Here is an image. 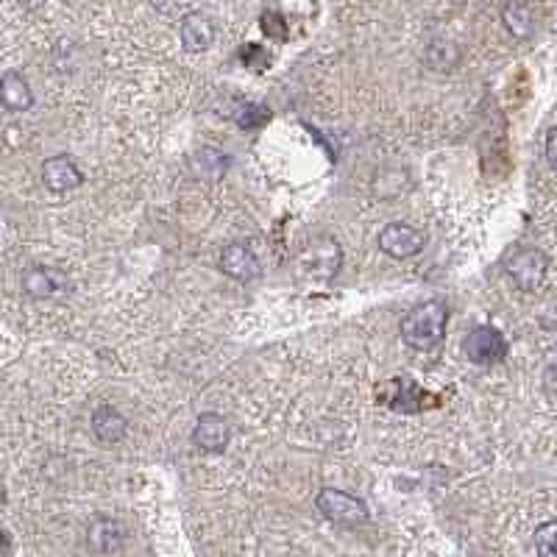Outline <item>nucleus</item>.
<instances>
[{
	"instance_id": "obj_5",
	"label": "nucleus",
	"mask_w": 557,
	"mask_h": 557,
	"mask_svg": "<svg viewBox=\"0 0 557 557\" xmlns=\"http://www.w3.org/2000/svg\"><path fill=\"white\" fill-rule=\"evenodd\" d=\"M546 265H549V260L544 257V251H538V248H521V251H516L507 260V273L516 282V287L530 293V290H538V287L544 285Z\"/></svg>"
},
{
	"instance_id": "obj_8",
	"label": "nucleus",
	"mask_w": 557,
	"mask_h": 557,
	"mask_svg": "<svg viewBox=\"0 0 557 557\" xmlns=\"http://www.w3.org/2000/svg\"><path fill=\"white\" fill-rule=\"evenodd\" d=\"M221 271L237 282H251L260 276L262 268L260 260L254 257V251L246 243H232L221 251Z\"/></svg>"
},
{
	"instance_id": "obj_4",
	"label": "nucleus",
	"mask_w": 557,
	"mask_h": 557,
	"mask_svg": "<svg viewBox=\"0 0 557 557\" xmlns=\"http://www.w3.org/2000/svg\"><path fill=\"white\" fill-rule=\"evenodd\" d=\"M463 354L477 365L502 363L507 357V337L496 326H477L463 340Z\"/></svg>"
},
{
	"instance_id": "obj_3",
	"label": "nucleus",
	"mask_w": 557,
	"mask_h": 557,
	"mask_svg": "<svg viewBox=\"0 0 557 557\" xmlns=\"http://www.w3.org/2000/svg\"><path fill=\"white\" fill-rule=\"evenodd\" d=\"M340 262H343V251L337 246V240L332 237H318V240H312L307 251H304V257H301V265H304V271L310 273V279L315 282H332L340 271Z\"/></svg>"
},
{
	"instance_id": "obj_14",
	"label": "nucleus",
	"mask_w": 557,
	"mask_h": 557,
	"mask_svg": "<svg viewBox=\"0 0 557 557\" xmlns=\"http://www.w3.org/2000/svg\"><path fill=\"white\" fill-rule=\"evenodd\" d=\"M87 538H90V546L95 549V552H101V555H112V552H117L120 544H123V530H120L117 521L98 519L92 521Z\"/></svg>"
},
{
	"instance_id": "obj_11",
	"label": "nucleus",
	"mask_w": 557,
	"mask_h": 557,
	"mask_svg": "<svg viewBox=\"0 0 557 557\" xmlns=\"http://www.w3.org/2000/svg\"><path fill=\"white\" fill-rule=\"evenodd\" d=\"M0 101L9 112H26L34 106V92L17 70H9L0 78Z\"/></svg>"
},
{
	"instance_id": "obj_17",
	"label": "nucleus",
	"mask_w": 557,
	"mask_h": 557,
	"mask_svg": "<svg viewBox=\"0 0 557 557\" xmlns=\"http://www.w3.org/2000/svg\"><path fill=\"white\" fill-rule=\"evenodd\" d=\"M535 555L557 557V519L546 521L535 530Z\"/></svg>"
},
{
	"instance_id": "obj_16",
	"label": "nucleus",
	"mask_w": 557,
	"mask_h": 557,
	"mask_svg": "<svg viewBox=\"0 0 557 557\" xmlns=\"http://www.w3.org/2000/svg\"><path fill=\"white\" fill-rule=\"evenodd\" d=\"M502 17H505V26L510 28V34L519 39H527L535 28V20H532V9L527 3H507L502 9Z\"/></svg>"
},
{
	"instance_id": "obj_12",
	"label": "nucleus",
	"mask_w": 557,
	"mask_h": 557,
	"mask_svg": "<svg viewBox=\"0 0 557 557\" xmlns=\"http://www.w3.org/2000/svg\"><path fill=\"white\" fill-rule=\"evenodd\" d=\"M212 39H215V28L209 23L207 14L201 12H193L187 14L182 20V42L184 48L190 53H201L207 51L209 45H212Z\"/></svg>"
},
{
	"instance_id": "obj_15",
	"label": "nucleus",
	"mask_w": 557,
	"mask_h": 557,
	"mask_svg": "<svg viewBox=\"0 0 557 557\" xmlns=\"http://www.w3.org/2000/svg\"><path fill=\"white\" fill-rule=\"evenodd\" d=\"M190 168H193L195 176L215 182V179H221L223 173H226L229 159H226L218 148H198V151L190 156Z\"/></svg>"
},
{
	"instance_id": "obj_20",
	"label": "nucleus",
	"mask_w": 557,
	"mask_h": 557,
	"mask_svg": "<svg viewBox=\"0 0 557 557\" xmlns=\"http://www.w3.org/2000/svg\"><path fill=\"white\" fill-rule=\"evenodd\" d=\"M240 56H243V62L254 67V70H265L268 62H271V56H268L265 48H260V45H248L246 51L240 53Z\"/></svg>"
},
{
	"instance_id": "obj_2",
	"label": "nucleus",
	"mask_w": 557,
	"mask_h": 557,
	"mask_svg": "<svg viewBox=\"0 0 557 557\" xmlns=\"http://www.w3.org/2000/svg\"><path fill=\"white\" fill-rule=\"evenodd\" d=\"M318 510L324 513L326 519L335 521L340 527H360L368 521V505L363 499L351 496V493L335 491V488H324L315 499Z\"/></svg>"
},
{
	"instance_id": "obj_19",
	"label": "nucleus",
	"mask_w": 557,
	"mask_h": 557,
	"mask_svg": "<svg viewBox=\"0 0 557 557\" xmlns=\"http://www.w3.org/2000/svg\"><path fill=\"white\" fill-rule=\"evenodd\" d=\"M268 112L262 109V106H246L240 117H237V123L243 126V129H260L262 123H268Z\"/></svg>"
},
{
	"instance_id": "obj_18",
	"label": "nucleus",
	"mask_w": 557,
	"mask_h": 557,
	"mask_svg": "<svg viewBox=\"0 0 557 557\" xmlns=\"http://www.w3.org/2000/svg\"><path fill=\"white\" fill-rule=\"evenodd\" d=\"M262 31H265V37L273 39V42H285L287 20L276 12V9H268V12H262Z\"/></svg>"
},
{
	"instance_id": "obj_7",
	"label": "nucleus",
	"mask_w": 557,
	"mask_h": 557,
	"mask_svg": "<svg viewBox=\"0 0 557 557\" xmlns=\"http://www.w3.org/2000/svg\"><path fill=\"white\" fill-rule=\"evenodd\" d=\"M42 182L51 193H70V190L81 187L84 176L70 156H51L42 162Z\"/></svg>"
},
{
	"instance_id": "obj_6",
	"label": "nucleus",
	"mask_w": 557,
	"mask_h": 557,
	"mask_svg": "<svg viewBox=\"0 0 557 557\" xmlns=\"http://www.w3.org/2000/svg\"><path fill=\"white\" fill-rule=\"evenodd\" d=\"M379 248L393 260H410L415 254H421L424 234L413 226H407V223H388L379 234Z\"/></svg>"
},
{
	"instance_id": "obj_13",
	"label": "nucleus",
	"mask_w": 557,
	"mask_h": 557,
	"mask_svg": "<svg viewBox=\"0 0 557 557\" xmlns=\"http://www.w3.org/2000/svg\"><path fill=\"white\" fill-rule=\"evenodd\" d=\"M126 429H129L126 418L117 413L115 407H109V404H106V407H98L95 415H92V432L98 435V441L104 443L123 441Z\"/></svg>"
},
{
	"instance_id": "obj_10",
	"label": "nucleus",
	"mask_w": 557,
	"mask_h": 557,
	"mask_svg": "<svg viewBox=\"0 0 557 557\" xmlns=\"http://www.w3.org/2000/svg\"><path fill=\"white\" fill-rule=\"evenodd\" d=\"M193 443L204 452H223L226 443H229V424L223 421L221 415L204 413L193 429Z\"/></svg>"
},
{
	"instance_id": "obj_9",
	"label": "nucleus",
	"mask_w": 557,
	"mask_h": 557,
	"mask_svg": "<svg viewBox=\"0 0 557 557\" xmlns=\"http://www.w3.org/2000/svg\"><path fill=\"white\" fill-rule=\"evenodd\" d=\"M23 290H26L31 298H51L65 293L67 290V276L56 268H28L23 273Z\"/></svg>"
},
{
	"instance_id": "obj_1",
	"label": "nucleus",
	"mask_w": 557,
	"mask_h": 557,
	"mask_svg": "<svg viewBox=\"0 0 557 557\" xmlns=\"http://www.w3.org/2000/svg\"><path fill=\"white\" fill-rule=\"evenodd\" d=\"M449 310L441 301H424L415 310H410L402 318V340L415 351H429L441 346L443 332H446Z\"/></svg>"
},
{
	"instance_id": "obj_21",
	"label": "nucleus",
	"mask_w": 557,
	"mask_h": 557,
	"mask_svg": "<svg viewBox=\"0 0 557 557\" xmlns=\"http://www.w3.org/2000/svg\"><path fill=\"white\" fill-rule=\"evenodd\" d=\"M546 159L557 170V126L546 134Z\"/></svg>"
}]
</instances>
